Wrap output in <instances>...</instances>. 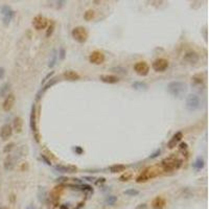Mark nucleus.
I'll use <instances>...</instances> for the list:
<instances>
[{
    "label": "nucleus",
    "mask_w": 209,
    "mask_h": 209,
    "mask_svg": "<svg viewBox=\"0 0 209 209\" xmlns=\"http://www.w3.org/2000/svg\"><path fill=\"white\" fill-rule=\"evenodd\" d=\"M183 161L176 156H169L161 161V166L164 172H174L181 167Z\"/></svg>",
    "instance_id": "f257e3e1"
},
{
    "label": "nucleus",
    "mask_w": 209,
    "mask_h": 209,
    "mask_svg": "<svg viewBox=\"0 0 209 209\" xmlns=\"http://www.w3.org/2000/svg\"><path fill=\"white\" fill-rule=\"evenodd\" d=\"M187 91V85L180 80H175L167 85V92L175 97H180Z\"/></svg>",
    "instance_id": "f03ea898"
},
{
    "label": "nucleus",
    "mask_w": 209,
    "mask_h": 209,
    "mask_svg": "<svg viewBox=\"0 0 209 209\" xmlns=\"http://www.w3.org/2000/svg\"><path fill=\"white\" fill-rule=\"evenodd\" d=\"M71 36L76 42L83 44L88 39V32L84 26H76L72 29Z\"/></svg>",
    "instance_id": "7ed1b4c3"
},
{
    "label": "nucleus",
    "mask_w": 209,
    "mask_h": 209,
    "mask_svg": "<svg viewBox=\"0 0 209 209\" xmlns=\"http://www.w3.org/2000/svg\"><path fill=\"white\" fill-rule=\"evenodd\" d=\"M201 106L200 97L197 94H188L186 97V109L190 112L198 110Z\"/></svg>",
    "instance_id": "20e7f679"
},
{
    "label": "nucleus",
    "mask_w": 209,
    "mask_h": 209,
    "mask_svg": "<svg viewBox=\"0 0 209 209\" xmlns=\"http://www.w3.org/2000/svg\"><path fill=\"white\" fill-rule=\"evenodd\" d=\"M30 129L32 131V134H34V137L36 139L37 142L40 141V135L39 132H38V128H37V121H36V108H34V105L32 107V113H30Z\"/></svg>",
    "instance_id": "39448f33"
},
{
    "label": "nucleus",
    "mask_w": 209,
    "mask_h": 209,
    "mask_svg": "<svg viewBox=\"0 0 209 209\" xmlns=\"http://www.w3.org/2000/svg\"><path fill=\"white\" fill-rule=\"evenodd\" d=\"M32 26L37 30H42L45 29L48 26V20L42 15H38L32 19Z\"/></svg>",
    "instance_id": "423d86ee"
},
{
    "label": "nucleus",
    "mask_w": 209,
    "mask_h": 209,
    "mask_svg": "<svg viewBox=\"0 0 209 209\" xmlns=\"http://www.w3.org/2000/svg\"><path fill=\"white\" fill-rule=\"evenodd\" d=\"M168 61L166 59H163V57H159L157 60H155L152 64V67L156 72H163L165 71L166 69L168 68Z\"/></svg>",
    "instance_id": "0eeeda50"
},
{
    "label": "nucleus",
    "mask_w": 209,
    "mask_h": 209,
    "mask_svg": "<svg viewBox=\"0 0 209 209\" xmlns=\"http://www.w3.org/2000/svg\"><path fill=\"white\" fill-rule=\"evenodd\" d=\"M155 176H157V172H155L153 168H147L136 178V182L137 183H144V182L149 181L151 178H154Z\"/></svg>",
    "instance_id": "6e6552de"
},
{
    "label": "nucleus",
    "mask_w": 209,
    "mask_h": 209,
    "mask_svg": "<svg viewBox=\"0 0 209 209\" xmlns=\"http://www.w3.org/2000/svg\"><path fill=\"white\" fill-rule=\"evenodd\" d=\"M134 70L136 71V73L140 76H145L149 74V66L147 62L144 61H140V62H137L135 65H134Z\"/></svg>",
    "instance_id": "1a4fd4ad"
},
{
    "label": "nucleus",
    "mask_w": 209,
    "mask_h": 209,
    "mask_svg": "<svg viewBox=\"0 0 209 209\" xmlns=\"http://www.w3.org/2000/svg\"><path fill=\"white\" fill-rule=\"evenodd\" d=\"M89 62L94 65H101L105 62V55L99 50L92 51L89 55Z\"/></svg>",
    "instance_id": "9d476101"
},
{
    "label": "nucleus",
    "mask_w": 209,
    "mask_h": 209,
    "mask_svg": "<svg viewBox=\"0 0 209 209\" xmlns=\"http://www.w3.org/2000/svg\"><path fill=\"white\" fill-rule=\"evenodd\" d=\"M0 11L3 15V21L5 24L9 23V21L11 20V18L14 17V11L9 6V5H2L0 7Z\"/></svg>",
    "instance_id": "9b49d317"
},
{
    "label": "nucleus",
    "mask_w": 209,
    "mask_h": 209,
    "mask_svg": "<svg viewBox=\"0 0 209 209\" xmlns=\"http://www.w3.org/2000/svg\"><path fill=\"white\" fill-rule=\"evenodd\" d=\"M18 160L16 155H7L6 158L4 159V163H3V166H4L5 170H11L15 167V164H16V161Z\"/></svg>",
    "instance_id": "f8f14e48"
},
{
    "label": "nucleus",
    "mask_w": 209,
    "mask_h": 209,
    "mask_svg": "<svg viewBox=\"0 0 209 209\" xmlns=\"http://www.w3.org/2000/svg\"><path fill=\"white\" fill-rule=\"evenodd\" d=\"M182 138H183V134H182V132H177V133H175L174 135H172V137L170 138V140L168 141L167 147L169 149H175V147L179 144L180 141L182 140Z\"/></svg>",
    "instance_id": "ddd939ff"
},
{
    "label": "nucleus",
    "mask_w": 209,
    "mask_h": 209,
    "mask_svg": "<svg viewBox=\"0 0 209 209\" xmlns=\"http://www.w3.org/2000/svg\"><path fill=\"white\" fill-rule=\"evenodd\" d=\"M199 59H200V57H199L198 52H195V50H189L184 55V61L189 63V64H195V63H198Z\"/></svg>",
    "instance_id": "4468645a"
},
{
    "label": "nucleus",
    "mask_w": 209,
    "mask_h": 209,
    "mask_svg": "<svg viewBox=\"0 0 209 209\" xmlns=\"http://www.w3.org/2000/svg\"><path fill=\"white\" fill-rule=\"evenodd\" d=\"M15 105V95L14 94H7L6 97H5L4 101L2 103V108L5 112H9V111L11 110V108L14 107Z\"/></svg>",
    "instance_id": "2eb2a0df"
},
{
    "label": "nucleus",
    "mask_w": 209,
    "mask_h": 209,
    "mask_svg": "<svg viewBox=\"0 0 209 209\" xmlns=\"http://www.w3.org/2000/svg\"><path fill=\"white\" fill-rule=\"evenodd\" d=\"M11 134H13V128L9 124H3L1 130H0V136L3 140H7L9 138H11Z\"/></svg>",
    "instance_id": "dca6fc26"
},
{
    "label": "nucleus",
    "mask_w": 209,
    "mask_h": 209,
    "mask_svg": "<svg viewBox=\"0 0 209 209\" xmlns=\"http://www.w3.org/2000/svg\"><path fill=\"white\" fill-rule=\"evenodd\" d=\"M99 80L107 84H116L119 82V78L117 76L113 75V74H103V75L99 76Z\"/></svg>",
    "instance_id": "f3484780"
},
{
    "label": "nucleus",
    "mask_w": 209,
    "mask_h": 209,
    "mask_svg": "<svg viewBox=\"0 0 209 209\" xmlns=\"http://www.w3.org/2000/svg\"><path fill=\"white\" fill-rule=\"evenodd\" d=\"M166 205V201L162 197H156L152 201V207L153 209H163Z\"/></svg>",
    "instance_id": "a211bd4d"
},
{
    "label": "nucleus",
    "mask_w": 209,
    "mask_h": 209,
    "mask_svg": "<svg viewBox=\"0 0 209 209\" xmlns=\"http://www.w3.org/2000/svg\"><path fill=\"white\" fill-rule=\"evenodd\" d=\"M55 170L57 172H75L78 170V167L75 165H55Z\"/></svg>",
    "instance_id": "6ab92c4d"
},
{
    "label": "nucleus",
    "mask_w": 209,
    "mask_h": 209,
    "mask_svg": "<svg viewBox=\"0 0 209 209\" xmlns=\"http://www.w3.org/2000/svg\"><path fill=\"white\" fill-rule=\"evenodd\" d=\"M63 76L65 78V80H80V74L78 72H75L74 70H66V71L63 73Z\"/></svg>",
    "instance_id": "aec40b11"
},
{
    "label": "nucleus",
    "mask_w": 209,
    "mask_h": 209,
    "mask_svg": "<svg viewBox=\"0 0 209 209\" xmlns=\"http://www.w3.org/2000/svg\"><path fill=\"white\" fill-rule=\"evenodd\" d=\"M13 126H14V130L16 133H21L23 130V119L19 116L14 118V121H13Z\"/></svg>",
    "instance_id": "412c9836"
},
{
    "label": "nucleus",
    "mask_w": 209,
    "mask_h": 209,
    "mask_svg": "<svg viewBox=\"0 0 209 209\" xmlns=\"http://www.w3.org/2000/svg\"><path fill=\"white\" fill-rule=\"evenodd\" d=\"M204 82V74L203 73H198L195 74V75L191 78V83L193 85H201Z\"/></svg>",
    "instance_id": "4be33fe9"
},
{
    "label": "nucleus",
    "mask_w": 209,
    "mask_h": 209,
    "mask_svg": "<svg viewBox=\"0 0 209 209\" xmlns=\"http://www.w3.org/2000/svg\"><path fill=\"white\" fill-rule=\"evenodd\" d=\"M126 169V165L124 164H114V165L110 166V172L113 174H117V172H121Z\"/></svg>",
    "instance_id": "5701e85b"
},
{
    "label": "nucleus",
    "mask_w": 209,
    "mask_h": 209,
    "mask_svg": "<svg viewBox=\"0 0 209 209\" xmlns=\"http://www.w3.org/2000/svg\"><path fill=\"white\" fill-rule=\"evenodd\" d=\"M132 87L135 90H140V91L147 89V85L143 82H135V83L132 84Z\"/></svg>",
    "instance_id": "b1692460"
},
{
    "label": "nucleus",
    "mask_w": 209,
    "mask_h": 209,
    "mask_svg": "<svg viewBox=\"0 0 209 209\" xmlns=\"http://www.w3.org/2000/svg\"><path fill=\"white\" fill-rule=\"evenodd\" d=\"M203 166H204V160H203V158H201V157L197 158V160L193 163V168L197 170H200L203 168Z\"/></svg>",
    "instance_id": "393cba45"
},
{
    "label": "nucleus",
    "mask_w": 209,
    "mask_h": 209,
    "mask_svg": "<svg viewBox=\"0 0 209 209\" xmlns=\"http://www.w3.org/2000/svg\"><path fill=\"white\" fill-rule=\"evenodd\" d=\"M9 87H11V84L9 83L3 84L2 87L0 88V96H6L7 92L9 90Z\"/></svg>",
    "instance_id": "a878e982"
},
{
    "label": "nucleus",
    "mask_w": 209,
    "mask_h": 209,
    "mask_svg": "<svg viewBox=\"0 0 209 209\" xmlns=\"http://www.w3.org/2000/svg\"><path fill=\"white\" fill-rule=\"evenodd\" d=\"M94 16H95V11H93V9H88L85 14H84V19H85L86 21H90L94 18Z\"/></svg>",
    "instance_id": "bb28decb"
},
{
    "label": "nucleus",
    "mask_w": 209,
    "mask_h": 209,
    "mask_svg": "<svg viewBox=\"0 0 209 209\" xmlns=\"http://www.w3.org/2000/svg\"><path fill=\"white\" fill-rule=\"evenodd\" d=\"M38 198H39L40 202H44L46 198V190L44 187H39V191H38Z\"/></svg>",
    "instance_id": "cd10ccee"
},
{
    "label": "nucleus",
    "mask_w": 209,
    "mask_h": 209,
    "mask_svg": "<svg viewBox=\"0 0 209 209\" xmlns=\"http://www.w3.org/2000/svg\"><path fill=\"white\" fill-rule=\"evenodd\" d=\"M124 193L126 195H129V197H135V195H139V190H137V189H134V188H130V189H126V190H124Z\"/></svg>",
    "instance_id": "c85d7f7f"
},
{
    "label": "nucleus",
    "mask_w": 209,
    "mask_h": 209,
    "mask_svg": "<svg viewBox=\"0 0 209 209\" xmlns=\"http://www.w3.org/2000/svg\"><path fill=\"white\" fill-rule=\"evenodd\" d=\"M132 177H133V175H132L131 172H126L124 174V175H121L120 176V178H119V180L121 182H126V181H129V180H131L132 179Z\"/></svg>",
    "instance_id": "c756f323"
},
{
    "label": "nucleus",
    "mask_w": 209,
    "mask_h": 209,
    "mask_svg": "<svg viewBox=\"0 0 209 209\" xmlns=\"http://www.w3.org/2000/svg\"><path fill=\"white\" fill-rule=\"evenodd\" d=\"M111 70L113 72H115V73H120V74H126V71H128L126 68H122V67H114Z\"/></svg>",
    "instance_id": "7c9ffc66"
},
{
    "label": "nucleus",
    "mask_w": 209,
    "mask_h": 209,
    "mask_svg": "<svg viewBox=\"0 0 209 209\" xmlns=\"http://www.w3.org/2000/svg\"><path fill=\"white\" fill-rule=\"evenodd\" d=\"M116 201H117V198H116L115 195H109L106 199V203L108 205H114Z\"/></svg>",
    "instance_id": "2f4dec72"
},
{
    "label": "nucleus",
    "mask_w": 209,
    "mask_h": 209,
    "mask_svg": "<svg viewBox=\"0 0 209 209\" xmlns=\"http://www.w3.org/2000/svg\"><path fill=\"white\" fill-rule=\"evenodd\" d=\"M57 80H57V78H51V80H49L48 83H47L45 86H44V88H43V91H45V90H47L49 87H51V86H53L55 83H57Z\"/></svg>",
    "instance_id": "473e14b6"
},
{
    "label": "nucleus",
    "mask_w": 209,
    "mask_h": 209,
    "mask_svg": "<svg viewBox=\"0 0 209 209\" xmlns=\"http://www.w3.org/2000/svg\"><path fill=\"white\" fill-rule=\"evenodd\" d=\"M53 29H55V22H51L48 25V28H47V32H46V37L48 38L50 37L53 32Z\"/></svg>",
    "instance_id": "72a5a7b5"
},
{
    "label": "nucleus",
    "mask_w": 209,
    "mask_h": 209,
    "mask_svg": "<svg viewBox=\"0 0 209 209\" xmlns=\"http://www.w3.org/2000/svg\"><path fill=\"white\" fill-rule=\"evenodd\" d=\"M14 147H15V143H13V142L9 143V144L5 145V147L3 149V152H4V153H9L11 149H14Z\"/></svg>",
    "instance_id": "f704fd0d"
},
{
    "label": "nucleus",
    "mask_w": 209,
    "mask_h": 209,
    "mask_svg": "<svg viewBox=\"0 0 209 209\" xmlns=\"http://www.w3.org/2000/svg\"><path fill=\"white\" fill-rule=\"evenodd\" d=\"M179 149H180V151H181V152H183V151H187V143H185V142L180 143V145H179Z\"/></svg>",
    "instance_id": "c9c22d12"
},
{
    "label": "nucleus",
    "mask_w": 209,
    "mask_h": 209,
    "mask_svg": "<svg viewBox=\"0 0 209 209\" xmlns=\"http://www.w3.org/2000/svg\"><path fill=\"white\" fill-rule=\"evenodd\" d=\"M59 57H60V60H64V57H65V49L63 48V47H61V48H60Z\"/></svg>",
    "instance_id": "e433bc0d"
},
{
    "label": "nucleus",
    "mask_w": 209,
    "mask_h": 209,
    "mask_svg": "<svg viewBox=\"0 0 209 209\" xmlns=\"http://www.w3.org/2000/svg\"><path fill=\"white\" fill-rule=\"evenodd\" d=\"M55 60H57V55H55V53L53 55V57H52V60L49 62V65L48 66L50 67V68H52L53 66H55Z\"/></svg>",
    "instance_id": "4c0bfd02"
},
{
    "label": "nucleus",
    "mask_w": 209,
    "mask_h": 209,
    "mask_svg": "<svg viewBox=\"0 0 209 209\" xmlns=\"http://www.w3.org/2000/svg\"><path fill=\"white\" fill-rule=\"evenodd\" d=\"M135 209H149V206H147V203H142V204H139Z\"/></svg>",
    "instance_id": "58836bf2"
},
{
    "label": "nucleus",
    "mask_w": 209,
    "mask_h": 209,
    "mask_svg": "<svg viewBox=\"0 0 209 209\" xmlns=\"http://www.w3.org/2000/svg\"><path fill=\"white\" fill-rule=\"evenodd\" d=\"M160 153H161V149H157L156 152H155V153H153V154L151 155V156H149V158H151V159H154V158H156V157H158L159 155H160Z\"/></svg>",
    "instance_id": "ea45409f"
},
{
    "label": "nucleus",
    "mask_w": 209,
    "mask_h": 209,
    "mask_svg": "<svg viewBox=\"0 0 209 209\" xmlns=\"http://www.w3.org/2000/svg\"><path fill=\"white\" fill-rule=\"evenodd\" d=\"M74 152L76 153V154H78V155H80V154H83V149L82 147H74Z\"/></svg>",
    "instance_id": "a19ab883"
},
{
    "label": "nucleus",
    "mask_w": 209,
    "mask_h": 209,
    "mask_svg": "<svg viewBox=\"0 0 209 209\" xmlns=\"http://www.w3.org/2000/svg\"><path fill=\"white\" fill-rule=\"evenodd\" d=\"M53 73H55V72H53V71H51L50 73H48V74H47V75L45 76V78H44V80H42V84H44V83H45V82H47V80H48V78H51V76L53 75Z\"/></svg>",
    "instance_id": "79ce46f5"
},
{
    "label": "nucleus",
    "mask_w": 209,
    "mask_h": 209,
    "mask_svg": "<svg viewBox=\"0 0 209 209\" xmlns=\"http://www.w3.org/2000/svg\"><path fill=\"white\" fill-rule=\"evenodd\" d=\"M41 158H42V160H44V162H45L47 165H51V161L50 160H48V159L46 158L44 155H41Z\"/></svg>",
    "instance_id": "37998d69"
},
{
    "label": "nucleus",
    "mask_w": 209,
    "mask_h": 209,
    "mask_svg": "<svg viewBox=\"0 0 209 209\" xmlns=\"http://www.w3.org/2000/svg\"><path fill=\"white\" fill-rule=\"evenodd\" d=\"M4 74H5V70H4V68H2V67H0V80H2V78H4Z\"/></svg>",
    "instance_id": "c03bdc74"
},
{
    "label": "nucleus",
    "mask_w": 209,
    "mask_h": 209,
    "mask_svg": "<svg viewBox=\"0 0 209 209\" xmlns=\"http://www.w3.org/2000/svg\"><path fill=\"white\" fill-rule=\"evenodd\" d=\"M98 180H101V181H96V182H95V183H96L97 185H98L99 183H103V182L106 181V179H105V178H101V179H98Z\"/></svg>",
    "instance_id": "a18cd8bd"
},
{
    "label": "nucleus",
    "mask_w": 209,
    "mask_h": 209,
    "mask_svg": "<svg viewBox=\"0 0 209 209\" xmlns=\"http://www.w3.org/2000/svg\"><path fill=\"white\" fill-rule=\"evenodd\" d=\"M25 209H37V207L34 206V205H28V206L26 207Z\"/></svg>",
    "instance_id": "49530a36"
},
{
    "label": "nucleus",
    "mask_w": 209,
    "mask_h": 209,
    "mask_svg": "<svg viewBox=\"0 0 209 209\" xmlns=\"http://www.w3.org/2000/svg\"><path fill=\"white\" fill-rule=\"evenodd\" d=\"M85 179L88 180V181H94V180H95L93 177H85Z\"/></svg>",
    "instance_id": "de8ad7c7"
},
{
    "label": "nucleus",
    "mask_w": 209,
    "mask_h": 209,
    "mask_svg": "<svg viewBox=\"0 0 209 209\" xmlns=\"http://www.w3.org/2000/svg\"><path fill=\"white\" fill-rule=\"evenodd\" d=\"M11 202H14V201H15V195H11Z\"/></svg>",
    "instance_id": "09e8293b"
},
{
    "label": "nucleus",
    "mask_w": 209,
    "mask_h": 209,
    "mask_svg": "<svg viewBox=\"0 0 209 209\" xmlns=\"http://www.w3.org/2000/svg\"><path fill=\"white\" fill-rule=\"evenodd\" d=\"M0 209H9V208H7V207H1Z\"/></svg>",
    "instance_id": "8fccbe9b"
}]
</instances>
